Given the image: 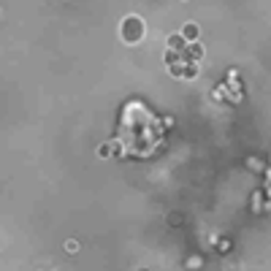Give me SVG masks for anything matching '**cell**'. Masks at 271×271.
<instances>
[{
	"label": "cell",
	"mask_w": 271,
	"mask_h": 271,
	"mask_svg": "<svg viewBox=\"0 0 271 271\" xmlns=\"http://www.w3.org/2000/svg\"><path fill=\"white\" fill-rule=\"evenodd\" d=\"M196 35H198V27L196 25H187L185 27V38H187V41H196Z\"/></svg>",
	"instance_id": "6da1fadb"
},
{
	"label": "cell",
	"mask_w": 271,
	"mask_h": 271,
	"mask_svg": "<svg viewBox=\"0 0 271 271\" xmlns=\"http://www.w3.org/2000/svg\"><path fill=\"white\" fill-rule=\"evenodd\" d=\"M171 46H173V49H182V46H185V41H182V35H171Z\"/></svg>",
	"instance_id": "7a4b0ae2"
}]
</instances>
